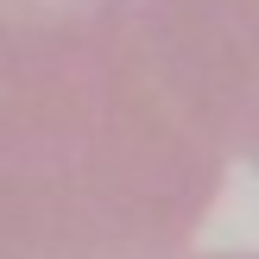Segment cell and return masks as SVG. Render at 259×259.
Listing matches in <instances>:
<instances>
[{"label": "cell", "instance_id": "7a4b0ae2", "mask_svg": "<svg viewBox=\"0 0 259 259\" xmlns=\"http://www.w3.org/2000/svg\"><path fill=\"white\" fill-rule=\"evenodd\" d=\"M133 32L209 139L259 171V0H139Z\"/></svg>", "mask_w": 259, "mask_h": 259}, {"label": "cell", "instance_id": "277c9868", "mask_svg": "<svg viewBox=\"0 0 259 259\" xmlns=\"http://www.w3.org/2000/svg\"><path fill=\"white\" fill-rule=\"evenodd\" d=\"M215 259H259V253H215Z\"/></svg>", "mask_w": 259, "mask_h": 259}, {"label": "cell", "instance_id": "6da1fadb", "mask_svg": "<svg viewBox=\"0 0 259 259\" xmlns=\"http://www.w3.org/2000/svg\"><path fill=\"white\" fill-rule=\"evenodd\" d=\"M228 152L177 101L133 19L0 89V259H184Z\"/></svg>", "mask_w": 259, "mask_h": 259}, {"label": "cell", "instance_id": "3957f363", "mask_svg": "<svg viewBox=\"0 0 259 259\" xmlns=\"http://www.w3.org/2000/svg\"><path fill=\"white\" fill-rule=\"evenodd\" d=\"M139 0H0V89L108 45Z\"/></svg>", "mask_w": 259, "mask_h": 259}]
</instances>
